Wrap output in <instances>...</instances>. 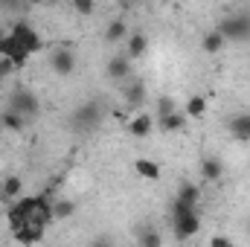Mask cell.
Listing matches in <instances>:
<instances>
[{
	"label": "cell",
	"mask_w": 250,
	"mask_h": 247,
	"mask_svg": "<svg viewBox=\"0 0 250 247\" xmlns=\"http://www.w3.org/2000/svg\"><path fill=\"white\" fill-rule=\"evenodd\" d=\"M215 32H221L224 41H250V12H236L218 21Z\"/></svg>",
	"instance_id": "1"
},
{
	"label": "cell",
	"mask_w": 250,
	"mask_h": 247,
	"mask_svg": "<svg viewBox=\"0 0 250 247\" xmlns=\"http://www.w3.org/2000/svg\"><path fill=\"white\" fill-rule=\"evenodd\" d=\"M9 35L15 38V44H18L26 56L44 50V38H41V32H38L29 21H15V23L9 26Z\"/></svg>",
	"instance_id": "2"
},
{
	"label": "cell",
	"mask_w": 250,
	"mask_h": 247,
	"mask_svg": "<svg viewBox=\"0 0 250 247\" xmlns=\"http://www.w3.org/2000/svg\"><path fill=\"white\" fill-rule=\"evenodd\" d=\"M9 111H15V114L23 117L26 123H29V120H38V117H41V99H38L32 90H26V87H15L12 96H9Z\"/></svg>",
	"instance_id": "3"
},
{
	"label": "cell",
	"mask_w": 250,
	"mask_h": 247,
	"mask_svg": "<svg viewBox=\"0 0 250 247\" xmlns=\"http://www.w3.org/2000/svg\"><path fill=\"white\" fill-rule=\"evenodd\" d=\"M99 123H102V105L99 102H84L70 117V128L73 131H93Z\"/></svg>",
	"instance_id": "4"
},
{
	"label": "cell",
	"mask_w": 250,
	"mask_h": 247,
	"mask_svg": "<svg viewBox=\"0 0 250 247\" xmlns=\"http://www.w3.org/2000/svg\"><path fill=\"white\" fill-rule=\"evenodd\" d=\"M146 96H148V84H146V79L131 76V79H125L123 82V102L128 105V108H140V105L146 102Z\"/></svg>",
	"instance_id": "5"
},
{
	"label": "cell",
	"mask_w": 250,
	"mask_h": 247,
	"mask_svg": "<svg viewBox=\"0 0 250 247\" xmlns=\"http://www.w3.org/2000/svg\"><path fill=\"white\" fill-rule=\"evenodd\" d=\"M134 62L125 56V53H117V56H111L108 64H105V76L111 79V82H125V79H131L134 76Z\"/></svg>",
	"instance_id": "6"
},
{
	"label": "cell",
	"mask_w": 250,
	"mask_h": 247,
	"mask_svg": "<svg viewBox=\"0 0 250 247\" xmlns=\"http://www.w3.org/2000/svg\"><path fill=\"white\" fill-rule=\"evenodd\" d=\"M154 128H157V123H154V114H148V111L134 114V117L128 120V125H125V131H128L131 137H137V140H146Z\"/></svg>",
	"instance_id": "7"
},
{
	"label": "cell",
	"mask_w": 250,
	"mask_h": 247,
	"mask_svg": "<svg viewBox=\"0 0 250 247\" xmlns=\"http://www.w3.org/2000/svg\"><path fill=\"white\" fill-rule=\"evenodd\" d=\"M50 67H53L56 76H70V73L76 70V53H73L70 47L53 50V53H50Z\"/></svg>",
	"instance_id": "8"
},
{
	"label": "cell",
	"mask_w": 250,
	"mask_h": 247,
	"mask_svg": "<svg viewBox=\"0 0 250 247\" xmlns=\"http://www.w3.org/2000/svg\"><path fill=\"white\" fill-rule=\"evenodd\" d=\"M44 230H47V224H41V221H26L23 227H18L12 236H15V242L23 247H32L38 245L41 239H44Z\"/></svg>",
	"instance_id": "9"
},
{
	"label": "cell",
	"mask_w": 250,
	"mask_h": 247,
	"mask_svg": "<svg viewBox=\"0 0 250 247\" xmlns=\"http://www.w3.org/2000/svg\"><path fill=\"white\" fill-rule=\"evenodd\" d=\"M198 230H201V215H198V212H189V215H184V218L172 221V233H175L178 242H189Z\"/></svg>",
	"instance_id": "10"
},
{
	"label": "cell",
	"mask_w": 250,
	"mask_h": 247,
	"mask_svg": "<svg viewBox=\"0 0 250 247\" xmlns=\"http://www.w3.org/2000/svg\"><path fill=\"white\" fill-rule=\"evenodd\" d=\"M227 131L236 143L242 145H250V114H233L227 120Z\"/></svg>",
	"instance_id": "11"
},
{
	"label": "cell",
	"mask_w": 250,
	"mask_h": 247,
	"mask_svg": "<svg viewBox=\"0 0 250 247\" xmlns=\"http://www.w3.org/2000/svg\"><path fill=\"white\" fill-rule=\"evenodd\" d=\"M201 178H204L207 184H218V181L224 178V163H221L218 157H204V160H201Z\"/></svg>",
	"instance_id": "12"
},
{
	"label": "cell",
	"mask_w": 250,
	"mask_h": 247,
	"mask_svg": "<svg viewBox=\"0 0 250 247\" xmlns=\"http://www.w3.org/2000/svg\"><path fill=\"white\" fill-rule=\"evenodd\" d=\"M146 50H148V38L143 35V32H131L128 35V41H125V56L131 59V62H137L140 56H146Z\"/></svg>",
	"instance_id": "13"
},
{
	"label": "cell",
	"mask_w": 250,
	"mask_h": 247,
	"mask_svg": "<svg viewBox=\"0 0 250 247\" xmlns=\"http://www.w3.org/2000/svg\"><path fill=\"white\" fill-rule=\"evenodd\" d=\"M134 172L143 178V181H160V163H154V160H148V157H137L134 160Z\"/></svg>",
	"instance_id": "14"
},
{
	"label": "cell",
	"mask_w": 250,
	"mask_h": 247,
	"mask_svg": "<svg viewBox=\"0 0 250 247\" xmlns=\"http://www.w3.org/2000/svg\"><path fill=\"white\" fill-rule=\"evenodd\" d=\"M128 23H125L123 18H114L108 26H105V41L108 44H120V41H128Z\"/></svg>",
	"instance_id": "15"
},
{
	"label": "cell",
	"mask_w": 250,
	"mask_h": 247,
	"mask_svg": "<svg viewBox=\"0 0 250 247\" xmlns=\"http://www.w3.org/2000/svg\"><path fill=\"white\" fill-rule=\"evenodd\" d=\"M154 123H157V128H160L163 134H175V131H184V125H187L189 120H187L184 111H175L172 117H163V120H154Z\"/></svg>",
	"instance_id": "16"
},
{
	"label": "cell",
	"mask_w": 250,
	"mask_h": 247,
	"mask_svg": "<svg viewBox=\"0 0 250 247\" xmlns=\"http://www.w3.org/2000/svg\"><path fill=\"white\" fill-rule=\"evenodd\" d=\"M224 47H227V41H224V38H221V32H215V29H209V32L201 38V50H204L207 56H218Z\"/></svg>",
	"instance_id": "17"
},
{
	"label": "cell",
	"mask_w": 250,
	"mask_h": 247,
	"mask_svg": "<svg viewBox=\"0 0 250 247\" xmlns=\"http://www.w3.org/2000/svg\"><path fill=\"white\" fill-rule=\"evenodd\" d=\"M175 201H181V204H187V206H198V201H201V189L195 184H189V181H184V184L178 186V195H175Z\"/></svg>",
	"instance_id": "18"
},
{
	"label": "cell",
	"mask_w": 250,
	"mask_h": 247,
	"mask_svg": "<svg viewBox=\"0 0 250 247\" xmlns=\"http://www.w3.org/2000/svg\"><path fill=\"white\" fill-rule=\"evenodd\" d=\"M76 215V201L70 198H56L53 201V221H64V218H73Z\"/></svg>",
	"instance_id": "19"
},
{
	"label": "cell",
	"mask_w": 250,
	"mask_h": 247,
	"mask_svg": "<svg viewBox=\"0 0 250 247\" xmlns=\"http://www.w3.org/2000/svg\"><path fill=\"white\" fill-rule=\"evenodd\" d=\"M184 114H187V120H201V117L207 114V99H204L201 93L189 96V99H187V108H184Z\"/></svg>",
	"instance_id": "20"
},
{
	"label": "cell",
	"mask_w": 250,
	"mask_h": 247,
	"mask_svg": "<svg viewBox=\"0 0 250 247\" xmlns=\"http://www.w3.org/2000/svg\"><path fill=\"white\" fill-rule=\"evenodd\" d=\"M0 125H3L6 131H12V134H21V131L26 128V120H23V117H18L15 111H9V108H6V111L0 114Z\"/></svg>",
	"instance_id": "21"
},
{
	"label": "cell",
	"mask_w": 250,
	"mask_h": 247,
	"mask_svg": "<svg viewBox=\"0 0 250 247\" xmlns=\"http://www.w3.org/2000/svg\"><path fill=\"white\" fill-rule=\"evenodd\" d=\"M137 245H140V247H163V236H160V230L146 227V230H140Z\"/></svg>",
	"instance_id": "22"
},
{
	"label": "cell",
	"mask_w": 250,
	"mask_h": 247,
	"mask_svg": "<svg viewBox=\"0 0 250 247\" xmlns=\"http://www.w3.org/2000/svg\"><path fill=\"white\" fill-rule=\"evenodd\" d=\"M178 111V105H175V99L169 96V93H163V96H157V108H154V120H163V117H172Z\"/></svg>",
	"instance_id": "23"
},
{
	"label": "cell",
	"mask_w": 250,
	"mask_h": 247,
	"mask_svg": "<svg viewBox=\"0 0 250 247\" xmlns=\"http://www.w3.org/2000/svg\"><path fill=\"white\" fill-rule=\"evenodd\" d=\"M0 192H3V198H18L21 192H23V181L18 178V175H9L3 186H0Z\"/></svg>",
	"instance_id": "24"
},
{
	"label": "cell",
	"mask_w": 250,
	"mask_h": 247,
	"mask_svg": "<svg viewBox=\"0 0 250 247\" xmlns=\"http://www.w3.org/2000/svg\"><path fill=\"white\" fill-rule=\"evenodd\" d=\"M73 12L76 15H93L96 3H90V0H73Z\"/></svg>",
	"instance_id": "25"
},
{
	"label": "cell",
	"mask_w": 250,
	"mask_h": 247,
	"mask_svg": "<svg viewBox=\"0 0 250 247\" xmlns=\"http://www.w3.org/2000/svg\"><path fill=\"white\" fill-rule=\"evenodd\" d=\"M209 247H236V245H233V239H227V236H212V239H209Z\"/></svg>",
	"instance_id": "26"
},
{
	"label": "cell",
	"mask_w": 250,
	"mask_h": 247,
	"mask_svg": "<svg viewBox=\"0 0 250 247\" xmlns=\"http://www.w3.org/2000/svg\"><path fill=\"white\" fill-rule=\"evenodd\" d=\"M15 70H18V67L9 62V59H0V73H3V79H6L9 73H15Z\"/></svg>",
	"instance_id": "27"
},
{
	"label": "cell",
	"mask_w": 250,
	"mask_h": 247,
	"mask_svg": "<svg viewBox=\"0 0 250 247\" xmlns=\"http://www.w3.org/2000/svg\"><path fill=\"white\" fill-rule=\"evenodd\" d=\"M90 247H114V242H111L108 236H99V239H93V242H90Z\"/></svg>",
	"instance_id": "28"
},
{
	"label": "cell",
	"mask_w": 250,
	"mask_h": 247,
	"mask_svg": "<svg viewBox=\"0 0 250 247\" xmlns=\"http://www.w3.org/2000/svg\"><path fill=\"white\" fill-rule=\"evenodd\" d=\"M3 38H6V29H3V23H0V41H3Z\"/></svg>",
	"instance_id": "29"
},
{
	"label": "cell",
	"mask_w": 250,
	"mask_h": 247,
	"mask_svg": "<svg viewBox=\"0 0 250 247\" xmlns=\"http://www.w3.org/2000/svg\"><path fill=\"white\" fill-rule=\"evenodd\" d=\"M245 233H248V239H250V218H248V224H245Z\"/></svg>",
	"instance_id": "30"
},
{
	"label": "cell",
	"mask_w": 250,
	"mask_h": 247,
	"mask_svg": "<svg viewBox=\"0 0 250 247\" xmlns=\"http://www.w3.org/2000/svg\"><path fill=\"white\" fill-rule=\"evenodd\" d=\"M0 82H3V73H0Z\"/></svg>",
	"instance_id": "31"
},
{
	"label": "cell",
	"mask_w": 250,
	"mask_h": 247,
	"mask_svg": "<svg viewBox=\"0 0 250 247\" xmlns=\"http://www.w3.org/2000/svg\"><path fill=\"white\" fill-rule=\"evenodd\" d=\"M0 247H6V245H0Z\"/></svg>",
	"instance_id": "32"
}]
</instances>
